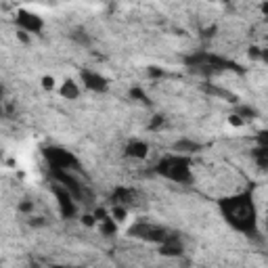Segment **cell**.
Masks as SVG:
<instances>
[{"label": "cell", "instance_id": "obj_1", "mask_svg": "<svg viewBox=\"0 0 268 268\" xmlns=\"http://www.w3.org/2000/svg\"><path fill=\"white\" fill-rule=\"evenodd\" d=\"M155 170L174 183H189L191 181V164L185 155H178V153L164 158Z\"/></svg>", "mask_w": 268, "mask_h": 268}, {"label": "cell", "instance_id": "obj_2", "mask_svg": "<svg viewBox=\"0 0 268 268\" xmlns=\"http://www.w3.org/2000/svg\"><path fill=\"white\" fill-rule=\"evenodd\" d=\"M225 214L229 220H233L239 229H252L254 227V210L250 206V201H241V199H231L229 204L222 206Z\"/></svg>", "mask_w": 268, "mask_h": 268}, {"label": "cell", "instance_id": "obj_3", "mask_svg": "<svg viewBox=\"0 0 268 268\" xmlns=\"http://www.w3.org/2000/svg\"><path fill=\"white\" fill-rule=\"evenodd\" d=\"M17 24H19L21 30L28 32V34H40L44 30L42 17L30 13V11H17Z\"/></svg>", "mask_w": 268, "mask_h": 268}, {"label": "cell", "instance_id": "obj_4", "mask_svg": "<svg viewBox=\"0 0 268 268\" xmlns=\"http://www.w3.org/2000/svg\"><path fill=\"white\" fill-rule=\"evenodd\" d=\"M47 158H49V162H51V166H53L55 170H67L70 166L76 164V160H74L72 153H67V151H63V149H55V147L47 151Z\"/></svg>", "mask_w": 268, "mask_h": 268}, {"label": "cell", "instance_id": "obj_5", "mask_svg": "<svg viewBox=\"0 0 268 268\" xmlns=\"http://www.w3.org/2000/svg\"><path fill=\"white\" fill-rule=\"evenodd\" d=\"M82 80H84V86L88 88V91H93V93H105L107 91V78H103L97 72L84 70L82 72Z\"/></svg>", "mask_w": 268, "mask_h": 268}, {"label": "cell", "instance_id": "obj_6", "mask_svg": "<svg viewBox=\"0 0 268 268\" xmlns=\"http://www.w3.org/2000/svg\"><path fill=\"white\" fill-rule=\"evenodd\" d=\"M55 195H57V204H59V208H61V214L63 216H72L74 212H76V206H74V197H72V193L67 191L65 187H55Z\"/></svg>", "mask_w": 268, "mask_h": 268}, {"label": "cell", "instance_id": "obj_7", "mask_svg": "<svg viewBox=\"0 0 268 268\" xmlns=\"http://www.w3.org/2000/svg\"><path fill=\"white\" fill-rule=\"evenodd\" d=\"M126 153L134 160H145L149 155V145L145 141H130L126 147Z\"/></svg>", "mask_w": 268, "mask_h": 268}, {"label": "cell", "instance_id": "obj_8", "mask_svg": "<svg viewBox=\"0 0 268 268\" xmlns=\"http://www.w3.org/2000/svg\"><path fill=\"white\" fill-rule=\"evenodd\" d=\"M59 95L63 99H67V101H74V99L80 97V88H78V84L74 80H65L61 84V88H59Z\"/></svg>", "mask_w": 268, "mask_h": 268}, {"label": "cell", "instance_id": "obj_9", "mask_svg": "<svg viewBox=\"0 0 268 268\" xmlns=\"http://www.w3.org/2000/svg\"><path fill=\"white\" fill-rule=\"evenodd\" d=\"M174 151L178 153V155H189V153H195V151H199V145L197 143H191V141H181V143H176V147H174Z\"/></svg>", "mask_w": 268, "mask_h": 268}, {"label": "cell", "instance_id": "obj_10", "mask_svg": "<svg viewBox=\"0 0 268 268\" xmlns=\"http://www.w3.org/2000/svg\"><path fill=\"white\" fill-rule=\"evenodd\" d=\"M111 218H114L116 222H120V220H124V218H126V210H124L122 206H116L114 210H111Z\"/></svg>", "mask_w": 268, "mask_h": 268}, {"label": "cell", "instance_id": "obj_11", "mask_svg": "<svg viewBox=\"0 0 268 268\" xmlns=\"http://www.w3.org/2000/svg\"><path fill=\"white\" fill-rule=\"evenodd\" d=\"M42 88H44V91H53V88H55V78L53 76H44L42 78Z\"/></svg>", "mask_w": 268, "mask_h": 268}, {"label": "cell", "instance_id": "obj_12", "mask_svg": "<svg viewBox=\"0 0 268 268\" xmlns=\"http://www.w3.org/2000/svg\"><path fill=\"white\" fill-rule=\"evenodd\" d=\"M229 124L239 128V126H243V118H241L239 114H233V116H229Z\"/></svg>", "mask_w": 268, "mask_h": 268}, {"label": "cell", "instance_id": "obj_13", "mask_svg": "<svg viewBox=\"0 0 268 268\" xmlns=\"http://www.w3.org/2000/svg\"><path fill=\"white\" fill-rule=\"evenodd\" d=\"M17 38H19L21 42H30V38H28V32H24V30H19V32H17Z\"/></svg>", "mask_w": 268, "mask_h": 268}, {"label": "cell", "instance_id": "obj_14", "mask_svg": "<svg viewBox=\"0 0 268 268\" xmlns=\"http://www.w3.org/2000/svg\"><path fill=\"white\" fill-rule=\"evenodd\" d=\"M82 222H86L88 227H93V225H95V216H84V218H82Z\"/></svg>", "mask_w": 268, "mask_h": 268}, {"label": "cell", "instance_id": "obj_15", "mask_svg": "<svg viewBox=\"0 0 268 268\" xmlns=\"http://www.w3.org/2000/svg\"><path fill=\"white\" fill-rule=\"evenodd\" d=\"M19 208H21V212H30V210H34V206H32V204H21Z\"/></svg>", "mask_w": 268, "mask_h": 268}, {"label": "cell", "instance_id": "obj_16", "mask_svg": "<svg viewBox=\"0 0 268 268\" xmlns=\"http://www.w3.org/2000/svg\"><path fill=\"white\" fill-rule=\"evenodd\" d=\"M0 93H3V86H0Z\"/></svg>", "mask_w": 268, "mask_h": 268}]
</instances>
